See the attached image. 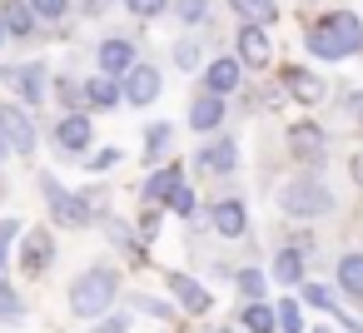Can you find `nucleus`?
<instances>
[{
  "label": "nucleus",
  "mask_w": 363,
  "mask_h": 333,
  "mask_svg": "<svg viewBox=\"0 0 363 333\" xmlns=\"http://www.w3.org/2000/svg\"><path fill=\"white\" fill-rule=\"evenodd\" d=\"M115 293H120L115 269H85V273L75 278V288H70V313H75V318H100V313L115 303Z\"/></svg>",
  "instance_id": "obj_1"
},
{
  "label": "nucleus",
  "mask_w": 363,
  "mask_h": 333,
  "mask_svg": "<svg viewBox=\"0 0 363 333\" xmlns=\"http://www.w3.org/2000/svg\"><path fill=\"white\" fill-rule=\"evenodd\" d=\"M333 204H338L333 189L318 184V179H294V184L279 189V209L289 219H323V214H333Z\"/></svg>",
  "instance_id": "obj_2"
},
{
  "label": "nucleus",
  "mask_w": 363,
  "mask_h": 333,
  "mask_svg": "<svg viewBox=\"0 0 363 333\" xmlns=\"http://www.w3.org/2000/svg\"><path fill=\"white\" fill-rule=\"evenodd\" d=\"M40 189H45V199H50L55 224H65V229H85V224L95 219V204H90L85 194H70L55 174H45V179H40Z\"/></svg>",
  "instance_id": "obj_3"
},
{
  "label": "nucleus",
  "mask_w": 363,
  "mask_h": 333,
  "mask_svg": "<svg viewBox=\"0 0 363 333\" xmlns=\"http://www.w3.org/2000/svg\"><path fill=\"white\" fill-rule=\"evenodd\" d=\"M120 80H125V85H120V95H125V105H135V110L155 105V100H160V90H164L160 70H155V65H140V60H135Z\"/></svg>",
  "instance_id": "obj_4"
},
{
  "label": "nucleus",
  "mask_w": 363,
  "mask_h": 333,
  "mask_svg": "<svg viewBox=\"0 0 363 333\" xmlns=\"http://www.w3.org/2000/svg\"><path fill=\"white\" fill-rule=\"evenodd\" d=\"M0 140H6V149L11 154H35V125H30V115L21 110V105H0Z\"/></svg>",
  "instance_id": "obj_5"
},
{
  "label": "nucleus",
  "mask_w": 363,
  "mask_h": 333,
  "mask_svg": "<svg viewBox=\"0 0 363 333\" xmlns=\"http://www.w3.org/2000/svg\"><path fill=\"white\" fill-rule=\"evenodd\" d=\"M289 149H294V159H303V164H323V154H328V135H323V125H313V120H294V125H289Z\"/></svg>",
  "instance_id": "obj_6"
},
{
  "label": "nucleus",
  "mask_w": 363,
  "mask_h": 333,
  "mask_svg": "<svg viewBox=\"0 0 363 333\" xmlns=\"http://www.w3.org/2000/svg\"><path fill=\"white\" fill-rule=\"evenodd\" d=\"M90 140H95L90 115H85V110H65V120L55 125V145H60L65 154H85V149H90Z\"/></svg>",
  "instance_id": "obj_7"
},
{
  "label": "nucleus",
  "mask_w": 363,
  "mask_h": 333,
  "mask_svg": "<svg viewBox=\"0 0 363 333\" xmlns=\"http://www.w3.org/2000/svg\"><path fill=\"white\" fill-rule=\"evenodd\" d=\"M239 65H249V70H264L269 60H274V45H269V35H264V26H254V21H244L239 26Z\"/></svg>",
  "instance_id": "obj_8"
},
{
  "label": "nucleus",
  "mask_w": 363,
  "mask_h": 333,
  "mask_svg": "<svg viewBox=\"0 0 363 333\" xmlns=\"http://www.w3.org/2000/svg\"><path fill=\"white\" fill-rule=\"evenodd\" d=\"M21 269L26 273H40V269H50V259H55V239H50V229H21Z\"/></svg>",
  "instance_id": "obj_9"
},
{
  "label": "nucleus",
  "mask_w": 363,
  "mask_h": 333,
  "mask_svg": "<svg viewBox=\"0 0 363 333\" xmlns=\"http://www.w3.org/2000/svg\"><path fill=\"white\" fill-rule=\"evenodd\" d=\"M239 80H244L239 55H219V60H209V65H204V90H214V95H224V100L239 90Z\"/></svg>",
  "instance_id": "obj_10"
},
{
  "label": "nucleus",
  "mask_w": 363,
  "mask_h": 333,
  "mask_svg": "<svg viewBox=\"0 0 363 333\" xmlns=\"http://www.w3.org/2000/svg\"><path fill=\"white\" fill-rule=\"evenodd\" d=\"M209 224H214L219 239H244V229H249V209H244V199H219V204L209 209Z\"/></svg>",
  "instance_id": "obj_11"
},
{
  "label": "nucleus",
  "mask_w": 363,
  "mask_h": 333,
  "mask_svg": "<svg viewBox=\"0 0 363 333\" xmlns=\"http://www.w3.org/2000/svg\"><path fill=\"white\" fill-rule=\"evenodd\" d=\"M323 21H328V30H333V40H338V50H343V60L363 50V21H358L353 11H328Z\"/></svg>",
  "instance_id": "obj_12"
},
{
  "label": "nucleus",
  "mask_w": 363,
  "mask_h": 333,
  "mask_svg": "<svg viewBox=\"0 0 363 333\" xmlns=\"http://www.w3.org/2000/svg\"><path fill=\"white\" fill-rule=\"evenodd\" d=\"M279 85H284V95H294L298 105H318V100H323V80H318L313 70H303V65H289Z\"/></svg>",
  "instance_id": "obj_13"
},
{
  "label": "nucleus",
  "mask_w": 363,
  "mask_h": 333,
  "mask_svg": "<svg viewBox=\"0 0 363 333\" xmlns=\"http://www.w3.org/2000/svg\"><path fill=\"white\" fill-rule=\"evenodd\" d=\"M219 125H224V95H214V90L194 95V105H189V130H199V135H214Z\"/></svg>",
  "instance_id": "obj_14"
},
{
  "label": "nucleus",
  "mask_w": 363,
  "mask_h": 333,
  "mask_svg": "<svg viewBox=\"0 0 363 333\" xmlns=\"http://www.w3.org/2000/svg\"><path fill=\"white\" fill-rule=\"evenodd\" d=\"M169 293L179 298L184 313H209V303H214V293L199 278H189V273H169Z\"/></svg>",
  "instance_id": "obj_15"
},
{
  "label": "nucleus",
  "mask_w": 363,
  "mask_h": 333,
  "mask_svg": "<svg viewBox=\"0 0 363 333\" xmlns=\"http://www.w3.org/2000/svg\"><path fill=\"white\" fill-rule=\"evenodd\" d=\"M0 80H11L16 95L26 105H40L45 100V65H21V70H0Z\"/></svg>",
  "instance_id": "obj_16"
},
{
  "label": "nucleus",
  "mask_w": 363,
  "mask_h": 333,
  "mask_svg": "<svg viewBox=\"0 0 363 333\" xmlns=\"http://www.w3.org/2000/svg\"><path fill=\"white\" fill-rule=\"evenodd\" d=\"M194 164H204L209 174H234V169H239V145H234L229 135H219L214 145H204V149H199V159H194Z\"/></svg>",
  "instance_id": "obj_17"
},
{
  "label": "nucleus",
  "mask_w": 363,
  "mask_h": 333,
  "mask_svg": "<svg viewBox=\"0 0 363 333\" xmlns=\"http://www.w3.org/2000/svg\"><path fill=\"white\" fill-rule=\"evenodd\" d=\"M95 60H100V75H115V80H120V75L135 65V45L115 35V40H105V45L95 50Z\"/></svg>",
  "instance_id": "obj_18"
},
{
  "label": "nucleus",
  "mask_w": 363,
  "mask_h": 333,
  "mask_svg": "<svg viewBox=\"0 0 363 333\" xmlns=\"http://www.w3.org/2000/svg\"><path fill=\"white\" fill-rule=\"evenodd\" d=\"M0 21H6V35H16V40L35 35V11H30V0H6V6H0Z\"/></svg>",
  "instance_id": "obj_19"
},
{
  "label": "nucleus",
  "mask_w": 363,
  "mask_h": 333,
  "mask_svg": "<svg viewBox=\"0 0 363 333\" xmlns=\"http://www.w3.org/2000/svg\"><path fill=\"white\" fill-rule=\"evenodd\" d=\"M125 95H120V85H115V75H95V80H85V105L90 110H115Z\"/></svg>",
  "instance_id": "obj_20"
},
{
  "label": "nucleus",
  "mask_w": 363,
  "mask_h": 333,
  "mask_svg": "<svg viewBox=\"0 0 363 333\" xmlns=\"http://www.w3.org/2000/svg\"><path fill=\"white\" fill-rule=\"evenodd\" d=\"M179 179H184V169H179V164H164L160 174H150V179H145V204H164V199H169V189H174Z\"/></svg>",
  "instance_id": "obj_21"
},
{
  "label": "nucleus",
  "mask_w": 363,
  "mask_h": 333,
  "mask_svg": "<svg viewBox=\"0 0 363 333\" xmlns=\"http://www.w3.org/2000/svg\"><path fill=\"white\" fill-rule=\"evenodd\" d=\"M338 293L363 298V254H343L338 259Z\"/></svg>",
  "instance_id": "obj_22"
},
{
  "label": "nucleus",
  "mask_w": 363,
  "mask_h": 333,
  "mask_svg": "<svg viewBox=\"0 0 363 333\" xmlns=\"http://www.w3.org/2000/svg\"><path fill=\"white\" fill-rule=\"evenodd\" d=\"M303 40H308V50H313L318 60H343V50H338V40H333V30H328V21H313Z\"/></svg>",
  "instance_id": "obj_23"
},
{
  "label": "nucleus",
  "mask_w": 363,
  "mask_h": 333,
  "mask_svg": "<svg viewBox=\"0 0 363 333\" xmlns=\"http://www.w3.org/2000/svg\"><path fill=\"white\" fill-rule=\"evenodd\" d=\"M274 283H289V288L303 283V249H284L274 259Z\"/></svg>",
  "instance_id": "obj_24"
},
{
  "label": "nucleus",
  "mask_w": 363,
  "mask_h": 333,
  "mask_svg": "<svg viewBox=\"0 0 363 333\" xmlns=\"http://www.w3.org/2000/svg\"><path fill=\"white\" fill-rule=\"evenodd\" d=\"M239 323H244L249 333H274V328H279V318H274V308H269L264 298H249L244 313H239Z\"/></svg>",
  "instance_id": "obj_25"
},
{
  "label": "nucleus",
  "mask_w": 363,
  "mask_h": 333,
  "mask_svg": "<svg viewBox=\"0 0 363 333\" xmlns=\"http://www.w3.org/2000/svg\"><path fill=\"white\" fill-rule=\"evenodd\" d=\"M229 6H234V16H239V21H254V26H269V21L279 16L274 0H229Z\"/></svg>",
  "instance_id": "obj_26"
},
{
  "label": "nucleus",
  "mask_w": 363,
  "mask_h": 333,
  "mask_svg": "<svg viewBox=\"0 0 363 333\" xmlns=\"http://www.w3.org/2000/svg\"><path fill=\"white\" fill-rule=\"evenodd\" d=\"M274 318H279V333H303V303H298L294 293L274 308Z\"/></svg>",
  "instance_id": "obj_27"
},
{
  "label": "nucleus",
  "mask_w": 363,
  "mask_h": 333,
  "mask_svg": "<svg viewBox=\"0 0 363 333\" xmlns=\"http://www.w3.org/2000/svg\"><path fill=\"white\" fill-rule=\"evenodd\" d=\"M169 140H174V125H164V120H155V125L145 130V154H150V159H160V154L169 149Z\"/></svg>",
  "instance_id": "obj_28"
},
{
  "label": "nucleus",
  "mask_w": 363,
  "mask_h": 333,
  "mask_svg": "<svg viewBox=\"0 0 363 333\" xmlns=\"http://www.w3.org/2000/svg\"><path fill=\"white\" fill-rule=\"evenodd\" d=\"M298 293H303V303H313V308H323V313H338V298H333V288L328 283H298Z\"/></svg>",
  "instance_id": "obj_29"
},
{
  "label": "nucleus",
  "mask_w": 363,
  "mask_h": 333,
  "mask_svg": "<svg viewBox=\"0 0 363 333\" xmlns=\"http://www.w3.org/2000/svg\"><path fill=\"white\" fill-rule=\"evenodd\" d=\"M234 288H239V293H244V303H249V298H264L269 278H264L259 269H239V273H234Z\"/></svg>",
  "instance_id": "obj_30"
},
{
  "label": "nucleus",
  "mask_w": 363,
  "mask_h": 333,
  "mask_svg": "<svg viewBox=\"0 0 363 333\" xmlns=\"http://www.w3.org/2000/svg\"><path fill=\"white\" fill-rule=\"evenodd\" d=\"M55 95H60V105H65V110H80V105H85V85H80V80H70V75H60V80H55Z\"/></svg>",
  "instance_id": "obj_31"
},
{
  "label": "nucleus",
  "mask_w": 363,
  "mask_h": 333,
  "mask_svg": "<svg viewBox=\"0 0 363 333\" xmlns=\"http://www.w3.org/2000/svg\"><path fill=\"white\" fill-rule=\"evenodd\" d=\"M164 209H174L179 219H189V214H194V189H189V184L179 179V184L169 189V199H164Z\"/></svg>",
  "instance_id": "obj_32"
},
{
  "label": "nucleus",
  "mask_w": 363,
  "mask_h": 333,
  "mask_svg": "<svg viewBox=\"0 0 363 333\" xmlns=\"http://www.w3.org/2000/svg\"><path fill=\"white\" fill-rule=\"evenodd\" d=\"M174 16L184 26H204L209 21V0H174Z\"/></svg>",
  "instance_id": "obj_33"
},
{
  "label": "nucleus",
  "mask_w": 363,
  "mask_h": 333,
  "mask_svg": "<svg viewBox=\"0 0 363 333\" xmlns=\"http://www.w3.org/2000/svg\"><path fill=\"white\" fill-rule=\"evenodd\" d=\"M21 219H0V269L11 264V249H16V239H21Z\"/></svg>",
  "instance_id": "obj_34"
},
{
  "label": "nucleus",
  "mask_w": 363,
  "mask_h": 333,
  "mask_svg": "<svg viewBox=\"0 0 363 333\" xmlns=\"http://www.w3.org/2000/svg\"><path fill=\"white\" fill-rule=\"evenodd\" d=\"M110 239H115L125 254H135V259L145 254V249H140V239H135V229H130V224H120V219H110Z\"/></svg>",
  "instance_id": "obj_35"
},
{
  "label": "nucleus",
  "mask_w": 363,
  "mask_h": 333,
  "mask_svg": "<svg viewBox=\"0 0 363 333\" xmlns=\"http://www.w3.org/2000/svg\"><path fill=\"white\" fill-rule=\"evenodd\" d=\"M125 11H130V16H140V21H155V16H164V11H169V0H125Z\"/></svg>",
  "instance_id": "obj_36"
},
{
  "label": "nucleus",
  "mask_w": 363,
  "mask_h": 333,
  "mask_svg": "<svg viewBox=\"0 0 363 333\" xmlns=\"http://www.w3.org/2000/svg\"><path fill=\"white\" fill-rule=\"evenodd\" d=\"M30 11H35V21H60L70 11V0H30Z\"/></svg>",
  "instance_id": "obj_37"
},
{
  "label": "nucleus",
  "mask_w": 363,
  "mask_h": 333,
  "mask_svg": "<svg viewBox=\"0 0 363 333\" xmlns=\"http://www.w3.org/2000/svg\"><path fill=\"white\" fill-rule=\"evenodd\" d=\"M174 65H179V70H194V65H199V45H194V40H179V45H174Z\"/></svg>",
  "instance_id": "obj_38"
},
{
  "label": "nucleus",
  "mask_w": 363,
  "mask_h": 333,
  "mask_svg": "<svg viewBox=\"0 0 363 333\" xmlns=\"http://www.w3.org/2000/svg\"><path fill=\"white\" fill-rule=\"evenodd\" d=\"M0 318H21V298L11 283H0Z\"/></svg>",
  "instance_id": "obj_39"
},
{
  "label": "nucleus",
  "mask_w": 363,
  "mask_h": 333,
  "mask_svg": "<svg viewBox=\"0 0 363 333\" xmlns=\"http://www.w3.org/2000/svg\"><path fill=\"white\" fill-rule=\"evenodd\" d=\"M120 159H125V154H120V149H100V154H95V159H90V169H95V174H105V169H115V164H120Z\"/></svg>",
  "instance_id": "obj_40"
},
{
  "label": "nucleus",
  "mask_w": 363,
  "mask_h": 333,
  "mask_svg": "<svg viewBox=\"0 0 363 333\" xmlns=\"http://www.w3.org/2000/svg\"><path fill=\"white\" fill-rule=\"evenodd\" d=\"M125 328H130V318H125V313H110V318H100L90 333H125Z\"/></svg>",
  "instance_id": "obj_41"
},
{
  "label": "nucleus",
  "mask_w": 363,
  "mask_h": 333,
  "mask_svg": "<svg viewBox=\"0 0 363 333\" xmlns=\"http://www.w3.org/2000/svg\"><path fill=\"white\" fill-rule=\"evenodd\" d=\"M135 308H145V313H155V318H174V308L160 303V298H135Z\"/></svg>",
  "instance_id": "obj_42"
},
{
  "label": "nucleus",
  "mask_w": 363,
  "mask_h": 333,
  "mask_svg": "<svg viewBox=\"0 0 363 333\" xmlns=\"http://www.w3.org/2000/svg\"><path fill=\"white\" fill-rule=\"evenodd\" d=\"M155 234H160V214H155V209H150V214H145V224H140V239H145V244H150V239H155Z\"/></svg>",
  "instance_id": "obj_43"
},
{
  "label": "nucleus",
  "mask_w": 363,
  "mask_h": 333,
  "mask_svg": "<svg viewBox=\"0 0 363 333\" xmlns=\"http://www.w3.org/2000/svg\"><path fill=\"white\" fill-rule=\"evenodd\" d=\"M348 169H353V179H358V184H363V149H358V154H353V164H348Z\"/></svg>",
  "instance_id": "obj_44"
},
{
  "label": "nucleus",
  "mask_w": 363,
  "mask_h": 333,
  "mask_svg": "<svg viewBox=\"0 0 363 333\" xmlns=\"http://www.w3.org/2000/svg\"><path fill=\"white\" fill-rule=\"evenodd\" d=\"M348 110H353V120H363V95H353V100H348Z\"/></svg>",
  "instance_id": "obj_45"
},
{
  "label": "nucleus",
  "mask_w": 363,
  "mask_h": 333,
  "mask_svg": "<svg viewBox=\"0 0 363 333\" xmlns=\"http://www.w3.org/2000/svg\"><path fill=\"white\" fill-rule=\"evenodd\" d=\"M0 45H6V21H0Z\"/></svg>",
  "instance_id": "obj_46"
},
{
  "label": "nucleus",
  "mask_w": 363,
  "mask_h": 333,
  "mask_svg": "<svg viewBox=\"0 0 363 333\" xmlns=\"http://www.w3.org/2000/svg\"><path fill=\"white\" fill-rule=\"evenodd\" d=\"M214 333H229V328H214Z\"/></svg>",
  "instance_id": "obj_47"
},
{
  "label": "nucleus",
  "mask_w": 363,
  "mask_h": 333,
  "mask_svg": "<svg viewBox=\"0 0 363 333\" xmlns=\"http://www.w3.org/2000/svg\"><path fill=\"white\" fill-rule=\"evenodd\" d=\"M318 333H328V328H318Z\"/></svg>",
  "instance_id": "obj_48"
}]
</instances>
